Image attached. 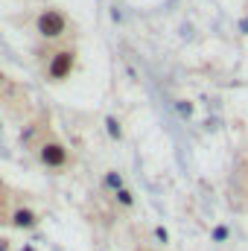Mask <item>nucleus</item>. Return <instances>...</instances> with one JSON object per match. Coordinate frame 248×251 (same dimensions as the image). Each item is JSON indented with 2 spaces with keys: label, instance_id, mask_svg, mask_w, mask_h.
<instances>
[{
  "label": "nucleus",
  "instance_id": "f257e3e1",
  "mask_svg": "<svg viewBox=\"0 0 248 251\" xmlns=\"http://www.w3.org/2000/svg\"><path fill=\"white\" fill-rule=\"evenodd\" d=\"M35 155H38V161L44 164V167H50V170H64L67 167V146H64L62 140L56 137V134H44V140H38L35 143Z\"/></svg>",
  "mask_w": 248,
  "mask_h": 251
},
{
  "label": "nucleus",
  "instance_id": "f03ea898",
  "mask_svg": "<svg viewBox=\"0 0 248 251\" xmlns=\"http://www.w3.org/2000/svg\"><path fill=\"white\" fill-rule=\"evenodd\" d=\"M35 29H38V35L44 41H59V38H64V32L70 29V24H67V15L62 9H44L35 18Z\"/></svg>",
  "mask_w": 248,
  "mask_h": 251
},
{
  "label": "nucleus",
  "instance_id": "7ed1b4c3",
  "mask_svg": "<svg viewBox=\"0 0 248 251\" xmlns=\"http://www.w3.org/2000/svg\"><path fill=\"white\" fill-rule=\"evenodd\" d=\"M73 62H76L73 50H56V53L50 56V62H47V76H50V82L67 79L70 70H73Z\"/></svg>",
  "mask_w": 248,
  "mask_h": 251
},
{
  "label": "nucleus",
  "instance_id": "20e7f679",
  "mask_svg": "<svg viewBox=\"0 0 248 251\" xmlns=\"http://www.w3.org/2000/svg\"><path fill=\"white\" fill-rule=\"evenodd\" d=\"M9 222H12L15 228H32V225L38 222V216H35L32 210H12Z\"/></svg>",
  "mask_w": 248,
  "mask_h": 251
},
{
  "label": "nucleus",
  "instance_id": "39448f33",
  "mask_svg": "<svg viewBox=\"0 0 248 251\" xmlns=\"http://www.w3.org/2000/svg\"><path fill=\"white\" fill-rule=\"evenodd\" d=\"M120 201H123V204H131V193H125L123 190V193H120Z\"/></svg>",
  "mask_w": 248,
  "mask_h": 251
}]
</instances>
